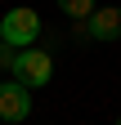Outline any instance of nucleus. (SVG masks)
<instances>
[{
    "mask_svg": "<svg viewBox=\"0 0 121 125\" xmlns=\"http://www.w3.org/2000/svg\"><path fill=\"white\" fill-rule=\"evenodd\" d=\"M13 54H18V49H9V45H0V72H9V67H13Z\"/></svg>",
    "mask_w": 121,
    "mask_h": 125,
    "instance_id": "6",
    "label": "nucleus"
},
{
    "mask_svg": "<svg viewBox=\"0 0 121 125\" xmlns=\"http://www.w3.org/2000/svg\"><path fill=\"white\" fill-rule=\"evenodd\" d=\"M13 81L18 85H27V89H40V85H49V76H54V58L45 54V49H18L13 54Z\"/></svg>",
    "mask_w": 121,
    "mask_h": 125,
    "instance_id": "2",
    "label": "nucleus"
},
{
    "mask_svg": "<svg viewBox=\"0 0 121 125\" xmlns=\"http://www.w3.org/2000/svg\"><path fill=\"white\" fill-rule=\"evenodd\" d=\"M85 36L90 40H117L121 36V5H103L85 18Z\"/></svg>",
    "mask_w": 121,
    "mask_h": 125,
    "instance_id": "4",
    "label": "nucleus"
},
{
    "mask_svg": "<svg viewBox=\"0 0 121 125\" xmlns=\"http://www.w3.org/2000/svg\"><path fill=\"white\" fill-rule=\"evenodd\" d=\"M40 40V13L36 9H9L0 18V45L9 49H32Z\"/></svg>",
    "mask_w": 121,
    "mask_h": 125,
    "instance_id": "1",
    "label": "nucleus"
},
{
    "mask_svg": "<svg viewBox=\"0 0 121 125\" xmlns=\"http://www.w3.org/2000/svg\"><path fill=\"white\" fill-rule=\"evenodd\" d=\"M58 9H63L67 18H76V22H85V18H90V13H94L99 5H94V0H58Z\"/></svg>",
    "mask_w": 121,
    "mask_h": 125,
    "instance_id": "5",
    "label": "nucleus"
},
{
    "mask_svg": "<svg viewBox=\"0 0 121 125\" xmlns=\"http://www.w3.org/2000/svg\"><path fill=\"white\" fill-rule=\"evenodd\" d=\"M117 125H121V116H117Z\"/></svg>",
    "mask_w": 121,
    "mask_h": 125,
    "instance_id": "7",
    "label": "nucleus"
},
{
    "mask_svg": "<svg viewBox=\"0 0 121 125\" xmlns=\"http://www.w3.org/2000/svg\"><path fill=\"white\" fill-rule=\"evenodd\" d=\"M32 112V89L18 85V81H0V121L5 125H18Z\"/></svg>",
    "mask_w": 121,
    "mask_h": 125,
    "instance_id": "3",
    "label": "nucleus"
}]
</instances>
